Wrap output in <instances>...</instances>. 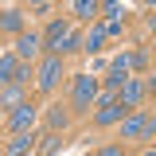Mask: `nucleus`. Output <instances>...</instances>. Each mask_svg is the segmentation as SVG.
<instances>
[{"mask_svg":"<svg viewBox=\"0 0 156 156\" xmlns=\"http://www.w3.org/2000/svg\"><path fill=\"white\" fill-rule=\"evenodd\" d=\"M144 156H156V148H148V152H144Z\"/></svg>","mask_w":156,"mask_h":156,"instance_id":"nucleus-22","label":"nucleus"},{"mask_svg":"<svg viewBox=\"0 0 156 156\" xmlns=\"http://www.w3.org/2000/svg\"><path fill=\"white\" fill-rule=\"evenodd\" d=\"M8 125H12V133H27V129L35 125V105H31V101L16 105V109H12V121H8Z\"/></svg>","mask_w":156,"mask_h":156,"instance_id":"nucleus-5","label":"nucleus"},{"mask_svg":"<svg viewBox=\"0 0 156 156\" xmlns=\"http://www.w3.org/2000/svg\"><path fill=\"white\" fill-rule=\"evenodd\" d=\"M55 148H58V136H47V144H43V156H51Z\"/></svg>","mask_w":156,"mask_h":156,"instance_id":"nucleus-20","label":"nucleus"},{"mask_svg":"<svg viewBox=\"0 0 156 156\" xmlns=\"http://www.w3.org/2000/svg\"><path fill=\"white\" fill-rule=\"evenodd\" d=\"M125 109H129V105H121V101H113V105H105V109H98L94 125H113V121H125Z\"/></svg>","mask_w":156,"mask_h":156,"instance_id":"nucleus-9","label":"nucleus"},{"mask_svg":"<svg viewBox=\"0 0 156 156\" xmlns=\"http://www.w3.org/2000/svg\"><path fill=\"white\" fill-rule=\"evenodd\" d=\"M144 94H148V86H144L140 78H129V82L117 90V101H121V105H129V109H136V105L144 101Z\"/></svg>","mask_w":156,"mask_h":156,"instance_id":"nucleus-3","label":"nucleus"},{"mask_svg":"<svg viewBox=\"0 0 156 156\" xmlns=\"http://www.w3.org/2000/svg\"><path fill=\"white\" fill-rule=\"evenodd\" d=\"M156 133V117L148 113H133L121 121V140H136V136H152Z\"/></svg>","mask_w":156,"mask_h":156,"instance_id":"nucleus-1","label":"nucleus"},{"mask_svg":"<svg viewBox=\"0 0 156 156\" xmlns=\"http://www.w3.org/2000/svg\"><path fill=\"white\" fill-rule=\"evenodd\" d=\"M39 47H43V39L35 35V31H23V35H16V55L27 62V58H35L39 55Z\"/></svg>","mask_w":156,"mask_h":156,"instance_id":"nucleus-6","label":"nucleus"},{"mask_svg":"<svg viewBox=\"0 0 156 156\" xmlns=\"http://www.w3.org/2000/svg\"><path fill=\"white\" fill-rule=\"evenodd\" d=\"M98 90H101V86H98L94 74H78L74 78V109H86V105L98 98Z\"/></svg>","mask_w":156,"mask_h":156,"instance_id":"nucleus-2","label":"nucleus"},{"mask_svg":"<svg viewBox=\"0 0 156 156\" xmlns=\"http://www.w3.org/2000/svg\"><path fill=\"white\" fill-rule=\"evenodd\" d=\"M101 8H105V16H109V20H117V12H121V8H117V0H105Z\"/></svg>","mask_w":156,"mask_h":156,"instance_id":"nucleus-17","label":"nucleus"},{"mask_svg":"<svg viewBox=\"0 0 156 156\" xmlns=\"http://www.w3.org/2000/svg\"><path fill=\"white\" fill-rule=\"evenodd\" d=\"M148 4H156V0H148Z\"/></svg>","mask_w":156,"mask_h":156,"instance_id":"nucleus-23","label":"nucleus"},{"mask_svg":"<svg viewBox=\"0 0 156 156\" xmlns=\"http://www.w3.org/2000/svg\"><path fill=\"white\" fill-rule=\"evenodd\" d=\"M20 62H23L20 55H4V58H0V90L16 82V74H20Z\"/></svg>","mask_w":156,"mask_h":156,"instance_id":"nucleus-8","label":"nucleus"},{"mask_svg":"<svg viewBox=\"0 0 156 156\" xmlns=\"http://www.w3.org/2000/svg\"><path fill=\"white\" fill-rule=\"evenodd\" d=\"M98 12V0H78V16H94Z\"/></svg>","mask_w":156,"mask_h":156,"instance_id":"nucleus-14","label":"nucleus"},{"mask_svg":"<svg viewBox=\"0 0 156 156\" xmlns=\"http://www.w3.org/2000/svg\"><path fill=\"white\" fill-rule=\"evenodd\" d=\"M66 35H70V27H66L62 20H55V23L47 27V35H43V47H51V55H58V47H62Z\"/></svg>","mask_w":156,"mask_h":156,"instance_id":"nucleus-7","label":"nucleus"},{"mask_svg":"<svg viewBox=\"0 0 156 156\" xmlns=\"http://www.w3.org/2000/svg\"><path fill=\"white\" fill-rule=\"evenodd\" d=\"M148 90H152V94H156V74H152V78H148Z\"/></svg>","mask_w":156,"mask_h":156,"instance_id":"nucleus-21","label":"nucleus"},{"mask_svg":"<svg viewBox=\"0 0 156 156\" xmlns=\"http://www.w3.org/2000/svg\"><path fill=\"white\" fill-rule=\"evenodd\" d=\"M31 144H35V136H31V133H16V136H12V144H8V156H27Z\"/></svg>","mask_w":156,"mask_h":156,"instance_id":"nucleus-11","label":"nucleus"},{"mask_svg":"<svg viewBox=\"0 0 156 156\" xmlns=\"http://www.w3.org/2000/svg\"><path fill=\"white\" fill-rule=\"evenodd\" d=\"M20 98H23V82H12V86L0 90V105H12V109H16V105H23Z\"/></svg>","mask_w":156,"mask_h":156,"instance_id":"nucleus-10","label":"nucleus"},{"mask_svg":"<svg viewBox=\"0 0 156 156\" xmlns=\"http://www.w3.org/2000/svg\"><path fill=\"white\" fill-rule=\"evenodd\" d=\"M62 51H78V31H70V35L62 39V47H58V55H62Z\"/></svg>","mask_w":156,"mask_h":156,"instance_id":"nucleus-15","label":"nucleus"},{"mask_svg":"<svg viewBox=\"0 0 156 156\" xmlns=\"http://www.w3.org/2000/svg\"><path fill=\"white\" fill-rule=\"evenodd\" d=\"M58 78H62V55H51L39 70V90H55Z\"/></svg>","mask_w":156,"mask_h":156,"instance_id":"nucleus-4","label":"nucleus"},{"mask_svg":"<svg viewBox=\"0 0 156 156\" xmlns=\"http://www.w3.org/2000/svg\"><path fill=\"white\" fill-rule=\"evenodd\" d=\"M98 156H125V148H121V144H109V148H101Z\"/></svg>","mask_w":156,"mask_h":156,"instance_id":"nucleus-18","label":"nucleus"},{"mask_svg":"<svg viewBox=\"0 0 156 156\" xmlns=\"http://www.w3.org/2000/svg\"><path fill=\"white\" fill-rule=\"evenodd\" d=\"M105 35H121V20H109L105 23Z\"/></svg>","mask_w":156,"mask_h":156,"instance_id":"nucleus-19","label":"nucleus"},{"mask_svg":"<svg viewBox=\"0 0 156 156\" xmlns=\"http://www.w3.org/2000/svg\"><path fill=\"white\" fill-rule=\"evenodd\" d=\"M47 121H51V129H62V125H66V113H62V109H51Z\"/></svg>","mask_w":156,"mask_h":156,"instance_id":"nucleus-16","label":"nucleus"},{"mask_svg":"<svg viewBox=\"0 0 156 156\" xmlns=\"http://www.w3.org/2000/svg\"><path fill=\"white\" fill-rule=\"evenodd\" d=\"M0 27H4V31L23 35V16H20V12H4V16H0Z\"/></svg>","mask_w":156,"mask_h":156,"instance_id":"nucleus-12","label":"nucleus"},{"mask_svg":"<svg viewBox=\"0 0 156 156\" xmlns=\"http://www.w3.org/2000/svg\"><path fill=\"white\" fill-rule=\"evenodd\" d=\"M101 39H105V23H101V27H94V31L86 35V51H90V55H94L98 47H101Z\"/></svg>","mask_w":156,"mask_h":156,"instance_id":"nucleus-13","label":"nucleus"}]
</instances>
